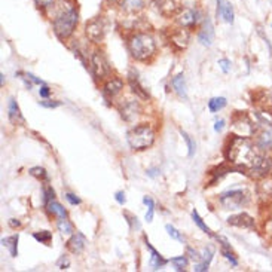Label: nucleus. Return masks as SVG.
Here are the masks:
<instances>
[{
	"label": "nucleus",
	"instance_id": "1",
	"mask_svg": "<svg viewBox=\"0 0 272 272\" xmlns=\"http://www.w3.org/2000/svg\"><path fill=\"white\" fill-rule=\"evenodd\" d=\"M226 158L235 168L252 177L265 179L272 174V158L266 156L248 137H234L229 143Z\"/></svg>",
	"mask_w": 272,
	"mask_h": 272
},
{
	"label": "nucleus",
	"instance_id": "2",
	"mask_svg": "<svg viewBox=\"0 0 272 272\" xmlns=\"http://www.w3.org/2000/svg\"><path fill=\"white\" fill-rule=\"evenodd\" d=\"M128 49L133 58H136L137 61H148L156 52V42L148 33H136L130 37Z\"/></svg>",
	"mask_w": 272,
	"mask_h": 272
},
{
	"label": "nucleus",
	"instance_id": "3",
	"mask_svg": "<svg viewBox=\"0 0 272 272\" xmlns=\"http://www.w3.org/2000/svg\"><path fill=\"white\" fill-rule=\"evenodd\" d=\"M127 141L130 144V148L133 151H144L148 148H151L155 141V133L149 125L143 123V125H137L134 128H131L127 134Z\"/></svg>",
	"mask_w": 272,
	"mask_h": 272
},
{
	"label": "nucleus",
	"instance_id": "4",
	"mask_svg": "<svg viewBox=\"0 0 272 272\" xmlns=\"http://www.w3.org/2000/svg\"><path fill=\"white\" fill-rule=\"evenodd\" d=\"M79 21V15L76 12V9L69 8L66 12H62L54 19V31L60 39H67L73 31Z\"/></svg>",
	"mask_w": 272,
	"mask_h": 272
},
{
	"label": "nucleus",
	"instance_id": "5",
	"mask_svg": "<svg viewBox=\"0 0 272 272\" xmlns=\"http://www.w3.org/2000/svg\"><path fill=\"white\" fill-rule=\"evenodd\" d=\"M256 118L257 130L255 131V134H256L257 146L262 151L272 149V123L262 115H256Z\"/></svg>",
	"mask_w": 272,
	"mask_h": 272
},
{
	"label": "nucleus",
	"instance_id": "6",
	"mask_svg": "<svg viewBox=\"0 0 272 272\" xmlns=\"http://www.w3.org/2000/svg\"><path fill=\"white\" fill-rule=\"evenodd\" d=\"M219 199L226 210H238L248 202V195L244 191H227Z\"/></svg>",
	"mask_w": 272,
	"mask_h": 272
},
{
	"label": "nucleus",
	"instance_id": "7",
	"mask_svg": "<svg viewBox=\"0 0 272 272\" xmlns=\"http://www.w3.org/2000/svg\"><path fill=\"white\" fill-rule=\"evenodd\" d=\"M85 33L88 36L92 44H100L103 42L104 36H106V23L103 18H94L87 23V27H85Z\"/></svg>",
	"mask_w": 272,
	"mask_h": 272
},
{
	"label": "nucleus",
	"instance_id": "8",
	"mask_svg": "<svg viewBox=\"0 0 272 272\" xmlns=\"http://www.w3.org/2000/svg\"><path fill=\"white\" fill-rule=\"evenodd\" d=\"M91 72H92L95 79H104L106 76H109L110 66H109V61H107L103 52L95 51L91 55Z\"/></svg>",
	"mask_w": 272,
	"mask_h": 272
},
{
	"label": "nucleus",
	"instance_id": "9",
	"mask_svg": "<svg viewBox=\"0 0 272 272\" xmlns=\"http://www.w3.org/2000/svg\"><path fill=\"white\" fill-rule=\"evenodd\" d=\"M234 131L242 137L253 136L255 131H256V127L255 123L250 121V118L247 115H240V116H235L234 118Z\"/></svg>",
	"mask_w": 272,
	"mask_h": 272
},
{
	"label": "nucleus",
	"instance_id": "10",
	"mask_svg": "<svg viewBox=\"0 0 272 272\" xmlns=\"http://www.w3.org/2000/svg\"><path fill=\"white\" fill-rule=\"evenodd\" d=\"M152 6L164 16L176 15L180 11L179 0H151Z\"/></svg>",
	"mask_w": 272,
	"mask_h": 272
},
{
	"label": "nucleus",
	"instance_id": "11",
	"mask_svg": "<svg viewBox=\"0 0 272 272\" xmlns=\"http://www.w3.org/2000/svg\"><path fill=\"white\" fill-rule=\"evenodd\" d=\"M121 116L125 121H133L138 116V113L141 112V107L138 104V101L136 100H127L125 103H122V106L119 107Z\"/></svg>",
	"mask_w": 272,
	"mask_h": 272
},
{
	"label": "nucleus",
	"instance_id": "12",
	"mask_svg": "<svg viewBox=\"0 0 272 272\" xmlns=\"http://www.w3.org/2000/svg\"><path fill=\"white\" fill-rule=\"evenodd\" d=\"M198 39H199V42L204 46L213 45V40H214V26H213L210 16H205L202 29L199 31V34H198Z\"/></svg>",
	"mask_w": 272,
	"mask_h": 272
},
{
	"label": "nucleus",
	"instance_id": "13",
	"mask_svg": "<svg viewBox=\"0 0 272 272\" xmlns=\"http://www.w3.org/2000/svg\"><path fill=\"white\" fill-rule=\"evenodd\" d=\"M227 223L232 225V226L244 227V229H255V226H256L255 219L252 216H248L247 213H240V214L231 216L227 219Z\"/></svg>",
	"mask_w": 272,
	"mask_h": 272
},
{
	"label": "nucleus",
	"instance_id": "14",
	"mask_svg": "<svg viewBox=\"0 0 272 272\" xmlns=\"http://www.w3.org/2000/svg\"><path fill=\"white\" fill-rule=\"evenodd\" d=\"M197 16L198 14L194 9L184 8V9H181L180 12L177 14L176 21H177V24H179L180 27H192V26L197 24Z\"/></svg>",
	"mask_w": 272,
	"mask_h": 272
},
{
	"label": "nucleus",
	"instance_id": "15",
	"mask_svg": "<svg viewBox=\"0 0 272 272\" xmlns=\"http://www.w3.org/2000/svg\"><path fill=\"white\" fill-rule=\"evenodd\" d=\"M170 40L177 49H184L189 45V31L184 30V27H181L179 30H174L170 36Z\"/></svg>",
	"mask_w": 272,
	"mask_h": 272
},
{
	"label": "nucleus",
	"instance_id": "16",
	"mask_svg": "<svg viewBox=\"0 0 272 272\" xmlns=\"http://www.w3.org/2000/svg\"><path fill=\"white\" fill-rule=\"evenodd\" d=\"M128 83H130V87H131V90L133 92L138 95L140 98H143V100H148L149 98V94H148V91L144 90V87L140 83V80H138V76H137L136 72H130L128 73Z\"/></svg>",
	"mask_w": 272,
	"mask_h": 272
},
{
	"label": "nucleus",
	"instance_id": "17",
	"mask_svg": "<svg viewBox=\"0 0 272 272\" xmlns=\"http://www.w3.org/2000/svg\"><path fill=\"white\" fill-rule=\"evenodd\" d=\"M217 15L223 18V21L227 24L234 23V9L232 5L226 0H217Z\"/></svg>",
	"mask_w": 272,
	"mask_h": 272
},
{
	"label": "nucleus",
	"instance_id": "18",
	"mask_svg": "<svg viewBox=\"0 0 272 272\" xmlns=\"http://www.w3.org/2000/svg\"><path fill=\"white\" fill-rule=\"evenodd\" d=\"M85 244H87V238L83 237V234L77 232V234H75V235L69 240V242H67V247H69V250H70L72 253L79 255V253H82V252H83Z\"/></svg>",
	"mask_w": 272,
	"mask_h": 272
},
{
	"label": "nucleus",
	"instance_id": "19",
	"mask_svg": "<svg viewBox=\"0 0 272 272\" xmlns=\"http://www.w3.org/2000/svg\"><path fill=\"white\" fill-rule=\"evenodd\" d=\"M123 88V82H122L119 77H112V79H109L106 83H104V94H106L107 97H115L116 94H119Z\"/></svg>",
	"mask_w": 272,
	"mask_h": 272
},
{
	"label": "nucleus",
	"instance_id": "20",
	"mask_svg": "<svg viewBox=\"0 0 272 272\" xmlns=\"http://www.w3.org/2000/svg\"><path fill=\"white\" fill-rule=\"evenodd\" d=\"M144 8V0H121V9L128 14L140 12Z\"/></svg>",
	"mask_w": 272,
	"mask_h": 272
},
{
	"label": "nucleus",
	"instance_id": "21",
	"mask_svg": "<svg viewBox=\"0 0 272 272\" xmlns=\"http://www.w3.org/2000/svg\"><path fill=\"white\" fill-rule=\"evenodd\" d=\"M144 241H146V245H148V248L151 250V265H152V268L156 271V269H161L164 265L166 263V260L164 259V257L161 256L153 247H152V244L149 241H148V238H144Z\"/></svg>",
	"mask_w": 272,
	"mask_h": 272
},
{
	"label": "nucleus",
	"instance_id": "22",
	"mask_svg": "<svg viewBox=\"0 0 272 272\" xmlns=\"http://www.w3.org/2000/svg\"><path fill=\"white\" fill-rule=\"evenodd\" d=\"M173 88L180 95L181 98H187V91H186V82H184V75L179 73L177 76L173 77Z\"/></svg>",
	"mask_w": 272,
	"mask_h": 272
},
{
	"label": "nucleus",
	"instance_id": "23",
	"mask_svg": "<svg viewBox=\"0 0 272 272\" xmlns=\"http://www.w3.org/2000/svg\"><path fill=\"white\" fill-rule=\"evenodd\" d=\"M8 113H9V119L14 123H24V118L21 115V110L16 104L15 100H9V106H8Z\"/></svg>",
	"mask_w": 272,
	"mask_h": 272
},
{
	"label": "nucleus",
	"instance_id": "24",
	"mask_svg": "<svg viewBox=\"0 0 272 272\" xmlns=\"http://www.w3.org/2000/svg\"><path fill=\"white\" fill-rule=\"evenodd\" d=\"M46 207H48V212L51 213V214H54V216H57L58 219H67V212L64 210V207L61 205L60 202H57V201H49L48 204H46Z\"/></svg>",
	"mask_w": 272,
	"mask_h": 272
},
{
	"label": "nucleus",
	"instance_id": "25",
	"mask_svg": "<svg viewBox=\"0 0 272 272\" xmlns=\"http://www.w3.org/2000/svg\"><path fill=\"white\" fill-rule=\"evenodd\" d=\"M213 255H214V248L212 245H208L204 252V257H202V262L195 268V271H208V266H210V262L213 260Z\"/></svg>",
	"mask_w": 272,
	"mask_h": 272
},
{
	"label": "nucleus",
	"instance_id": "26",
	"mask_svg": "<svg viewBox=\"0 0 272 272\" xmlns=\"http://www.w3.org/2000/svg\"><path fill=\"white\" fill-rule=\"evenodd\" d=\"M256 100V103H259L263 109H272V92H269V91L257 92Z\"/></svg>",
	"mask_w": 272,
	"mask_h": 272
},
{
	"label": "nucleus",
	"instance_id": "27",
	"mask_svg": "<svg viewBox=\"0 0 272 272\" xmlns=\"http://www.w3.org/2000/svg\"><path fill=\"white\" fill-rule=\"evenodd\" d=\"M2 244L9 248L11 256H18V235H12V237H8V238H3V240H2Z\"/></svg>",
	"mask_w": 272,
	"mask_h": 272
},
{
	"label": "nucleus",
	"instance_id": "28",
	"mask_svg": "<svg viewBox=\"0 0 272 272\" xmlns=\"http://www.w3.org/2000/svg\"><path fill=\"white\" fill-rule=\"evenodd\" d=\"M225 106H226V98L225 97H216V98H212L208 101V109L213 113L219 112L220 109H223Z\"/></svg>",
	"mask_w": 272,
	"mask_h": 272
},
{
	"label": "nucleus",
	"instance_id": "29",
	"mask_svg": "<svg viewBox=\"0 0 272 272\" xmlns=\"http://www.w3.org/2000/svg\"><path fill=\"white\" fill-rule=\"evenodd\" d=\"M33 238H34L36 241L45 244V245H49V242L52 241V234L48 232V231H40V232H34V234H33Z\"/></svg>",
	"mask_w": 272,
	"mask_h": 272
},
{
	"label": "nucleus",
	"instance_id": "30",
	"mask_svg": "<svg viewBox=\"0 0 272 272\" xmlns=\"http://www.w3.org/2000/svg\"><path fill=\"white\" fill-rule=\"evenodd\" d=\"M57 227H58V231L62 235H72L73 234V226H72V223L67 219H60Z\"/></svg>",
	"mask_w": 272,
	"mask_h": 272
},
{
	"label": "nucleus",
	"instance_id": "31",
	"mask_svg": "<svg viewBox=\"0 0 272 272\" xmlns=\"http://www.w3.org/2000/svg\"><path fill=\"white\" fill-rule=\"evenodd\" d=\"M192 219H194V222L197 223L199 229H202V231H204L205 234H208V235H213L212 229H210V227H208L207 225H205V223H204V220L201 219V216L198 214L197 210H194V212H192Z\"/></svg>",
	"mask_w": 272,
	"mask_h": 272
},
{
	"label": "nucleus",
	"instance_id": "32",
	"mask_svg": "<svg viewBox=\"0 0 272 272\" xmlns=\"http://www.w3.org/2000/svg\"><path fill=\"white\" fill-rule=\"evenodd\" d=\"M143 202L148 205V213H146V220L148 222H152L153 219V212H155V202L151 197H144L143 198Z\"/></svg>",
	"mask_w": 272,
	"mask_h": 272
},
{
	"label": "nucleus",
	"instance_id": "33",
	"mask_svg": "<svg viewBox=\"0 0 272 272\" xmlns=\"http://www.w3.org/2000/svg\"><path fill=\"white\" fill-rule=\"evenodd\" d=\"M181 136L184 138V141H186V144H187V149H189V158H192L194 155H195V141L192 140V137L189 136L187 133H184V131H180Z\"/></svg>",
	"mask_w": 272,
	"mask_h": 272
},
{
	"label": "nucleus",
	"instance_id": "34",
	"mask_svg": "<svg viewBox=\"0 0 272 272\" xmlns=\"http://www.w3.org/2000/svg\"><path fill=\"white\" fill-rule=\"evenodd\" d=\"M171 263L174 265V268L177 271H184L186 265H187V259L184 256H179V257H173L171 259Z\"/></svg>",
	"mask_w": 272,
	"mask_h": 272
},
{
	"label": "nucleus",
	"instance_id": "35",
	"mask_svg": "<svg viewBox=\"0 0 272 272\" xmlns=\"http://www.w3.org/2000/svg\"><path fill=\"white\" fill-rule=\"evenodd\" d=\"M123 216H125V219H127V222H128V225H130V227L134 231V229H140V222H138V219H137L136 216H133L131 213L125 212L123 213Z\"/></svg>",
	"mask_w": 272,
	"mask_h": 272
},
{
	"label": "nucleus",
	"instance_id": "36",
	"mask_svg": "<svg viewBox=\"0 0 272 272\" xmlns=\"http://www.w3.org/2000/svg\"><path fill=\"white\" fill-rule=\"evenodd\" d=\"M30 174L31 176H34V177H37L39 180H46V179H48V174H46L45 168H42V166H34V168H31Z\"/></svg>",
	"mask_w": 272,
	"mask_h": 272
},
{
	"label": "nucleus",
	"instance_id": "37",
	"mask_svg": "<svg viewBox=\"0 0 272 272\" xmlns=\"http://www.w3.org/2000/svg\"><path fill=\"white\" fill-rule=\"evenodd\" d=\"M165 229H166V232H168V235H170L171 238H174V240H177V241H183L181 235L179 234V231H177L176 227H173L171 225H166Z\"/></svg>",
	"mask_w": 272,
	"mask_h": 272
},
{
	"label": "nucleus",
	"instance_id": "38",
	"mask_svg": "<svg viewBox=\"0 0 272 272\" xmlns=\"http://www.w3.org/2000/svg\"><path fill=\"white\" fill-rule=\"evenodd\" d=\"M219 66H220V69H222L223 73H229V70H231V61L226 60V58L219 60Z\"/></svg>",
	"mask_w": 272,
	"mask_h": 272
},
{
	"label": "nucleus",
	"instance_id": "39",
	"mask_svg": "<svg viewBox=\"0 0 272 272\" xmlns=\"http://www.w3.org/2000/svg\"><path fill=\"white\" fill-rule=\"evenodd\" d=\"M187 253L191 255L189 257H191L192 260H195V262H201V260H202V256H199V253H198L197 250H194V248H191V247L187 248Z\"/></svg>",
	"mask_w": 272,
	"mask_h": 272
},
{
	"label": "nucleus",
	"instance_id": "40",
	"mask_svg": "<svg viewBox=\"0 0 272 272\" xmlns=\"http://www.w3.org/2000/svg\"><path fill=\"white\" fill-rule=\"evenodd\" d=\"M66 199L72 204V205H79L80 204V199L73 195V194H66Z\"/></svg>",
	"mask_w": 272,
	"mask_h": 272
},
{
	"label": "nucleus",
	"instance_id": "41",
	"mask_svg": "<svg viewBox=\"0 0 272 272\" xmlns=\"http://www.w3.org/2000/svg\"><path fill=\"white\" fill-rule=\"evenodd\" d=\"M40 106L48 107V109H54V107L61 106L60 101H51V100H46V101H40Z\"/></svg>",
	"mask_w": 272,
	"mask_h": 272
},
{
	"label": "nucleus",
	"instance_id": "42",
	"mask_svg": "<svg viewBox=\"0 0 272 272\" xmlns=\"http://www.w3.org/2000/svg\"><path fill=\"white\" fill-rule=\"evenodd\" d=\"M54 3V0H36V5L39 8H49Z\"/></svg>",
	"mask_w": 272,
	"mask_h": 272
},
{
	"label": "nucleus",
	"instance_id": "43",
	"mask_svg": "<svg viewBox=\"0 0 272 272\" xmlns=\"http://www.w3.org/2000/svg\"><path fill=\"white\" fill-rule=\"evenodd\" d=\"M115 199H116L121 205H123V204L127 202V198H125V194H123V192H116V194H115Z\"/></svg>",
	"mask_w": 272,
	"mask_h": 272
},
{
	"label": "nucleus",
	"instance_id": "44",
	"mask_svg": "<svg viewBox=\"0 0 272 272\" xmlns=\"http://www.w3.org/2000/svg\"><path fill=\"white\" fill-rule=\"evenodd\" d=\"M49 92H51V91H49V88H48L46 85H42V87H40V90H39V94H40V97H42V98H46V97L49 95Z\"/></svg>",
	"mask_w": 272,
	"mask_h": 272
},
{
	"label": "nucleus",
	"instance_id": "45",
	"mask_svg": "<svg viewBox=\"0 0 272 272\" xmlns=\"http://www.w3.org/2000/svg\"><path fill=\"white\" fill-rule=\"evenodd\" d=\"M223 127H225V121L220 119V121L216 122V125H214V131H216V133H220V131L223 130Z\"/></svg>",
	"mask_w": 272,
	"mask_h": 272
},
{
	"label": "nucleus",
	"instance_id": "46",
	"mask_svg": "<svg viewBox=\"0 0 272 272\" xmlns=\"http://www.w3.org/2000/svg\"><path fill=\"white\" fill-rule=\"evenodd\" d=\"M58 266H60V269H67L69 268V260L67 259L64 260V257H61V260L58 262Z\"/></svg>",
	"mask_w": 272,
	"mask_h": 272
},
{
	"label": "nucleus",
	"instance_id": "47",
	"mask_svg": "<svg viewBox=\"0 0 272 272\" xmlns=\"http://www.w3.org/2000/svg\"><path fill=\"white\" fill-rule=\"evenodd\" d=\"M9 225H11V226H12V227H15V226H19L21 223H19L18 220H15V219H11V222H9Z\"/></svg>",
	"mask_w": 272,
	"mask_h": 272
},
{
	"label": "nucleus",
	"instance_id": "48",
	"mask_svg": "<svg viewBox=\"0 0 272 272\" xmlns=\"http://www.w3.org/2000/svg\"><path fill=\"white\" fill-rule=\"evenodd\" d=\"M156 173H158V170H149V171H148V176L155 177V176H156Z\"/></svg>",
	"mask_w": 272,
	"mask_h": 272
},
{
	"label": "nucleus",
	"instance_id": "49",
	"mask_svg": "<svg viewBox=\"0 0 272 272\" xmlns=\"http://www.w3.org/2000/svg\"><path fill=\"white\" fill-rule=\"evenodd\" d=\"M0 77H2V87H3V83H5V75L2 73V75H0Z\"/></svg>",
	"mask_w": 272,
	"mask_h": 272
}]
</instances>
